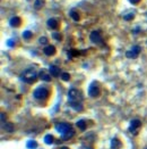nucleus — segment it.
<instances>
[{"label": "nucleus", "instance_id": "9", "mask_svg": "<svg viewBox=\"0 0 147 149\" xmlns=\"http://www.w3.org/2000/svg\"><path fill=\"white\" fill-rule=\"evenodd\" d=\"M39 76H40V79L42 80V81H45V82H50L51 81V74H50V72H48V71H45V69H41L40 71V73H39Z\"/></svg>", "mask_w": 147, "mask_h": 149}, {"label": "nucleus", "instance_id": "26", "mask_svg": "<svg viewBox=\"0 0 147 149\" xmlns=\"http://www.w3.org/2000/svg\"><path fill=\"white\" fill-rule=\"evenodd\" d=\"M52 38H53L55 40H57V41H61V39H62L61 34H60V33H58V32H55V33H52Z\"/></svg>", "mask_w": 147, "mask_h": 149}, {"label": "nucleus", "instance_id": "8", "mask_svg": "<svg viewBox=\"0 0 147 149\" xmlns=\"http://www.w3.org/2000/svg\"><path fill=\"white\" fill-rule=\"evenodd\" d=\"M71 129V126H70V124H68V123H58L57 125H56V130H57V132H59L61 136L62 134H65L67 131H69Z\"/></svg>", "mask_w": 147, "mask_h": 149}, {"label": "nucleus", "instance_id": "24", "mask_svg": "<svg viewBox=\"0 0 147 149\" xmlns=\"http://www.w3.org/2000/svg\"><path fill=\"white\" fill-rule=\"evenodd\" d=\"M60 78H61L63 81H69V80H70V74L63 72V73H61V76H60Z\"/></svg>", "mask_w": 147, "mask_h": 149}, {"label": "nucleus", "instance_id": "25", "mask_svg": "<svg viewBox=\"0 0 147 149\" xmlns=\"http://www.w3.org/2000/svg\"><path fill=\"white\" fill-rule=\"evenodd\" d=\"M134 17H135V14H134V13H129V14H127V15L123 16V20H126V21H131V20H134Z\"/></svg>", "mask_w": 147, "mask_h": 149}, {"label": "nucleus", "instance_id": "31", "mask_svg": "<svg viewBox=\"0 0 147 149\" xmlns=\"http://www.w3.org/2000/svg\"><path fill=\"white\" fill-rule=\"evenodd\" d=\"M138 32H139V28H137L136 30H134V33H135V34H136V33H138Z\"/></svg>", "mask_w": 147, "mask_h": 149}, {"label": "nucleus", "instance_id": "32", "mask_svg": "<svg viewBox=\"0 0 147 149\" xmlns=\"http://www.w3.org/2000/svg\"><path fill=\"white\" fill-rule=\"evenodd\" d=\"M80 149H92L90 147H82Z\"/></svg>", "mask_w": 147, "mask_h": 149}, {"label": "nucleus", "instance_id": "29", "mask_svg": "<svg viewBox=\"0 0 147 149\" xmlns=\"http://www.w3.org/2000/svg\"><path fill=\"white\" fill-rule=\"evenodd\" d=\"M1 123H2V124L6 123V116H5V113H1Z\"/></svg>", "mask_w": 147, "mask_h": 149}, {"label": "nucleus", "instance_id": "3", "mask_svg": "<svg viewBox=\"0 0 147 149\" xmlns=\"http://www.w3.org/2000/svg\"><path fill=\"white\" fill-rule=\"evenodd\" d=\"M68 98L69 101H82L83 100V94L79 90L77 89H71L68 92Z\"/></svg>", "mask_w": 147, "mask_h": 149}, {"label": "nucleus", "instance_id": "13", "mask_svg": "<svg viewBox=\"0 0 147 149\" xmlns=\"http://www.w3.org/2000/svg\"><path fill=\"white\" fill-rule=\"evenodd\" d=\"M47 25L50 28V29H52V30H56V29H58L59 26V22L56 20V18H50V20H48V22H47Z\"/></svg>", "mask_w": 147, "mask_h": 149}, {"label": "nucleus", "instance_id": "17", "mask_svg": "<svg viewBox=\"0 0 147 149\" xmlns=\"http://www.w3.org/2000/svg\"><path fill=\"white\" fill-rule=\"evenodd\" d=\"M74 136H75V131H74L73 129H70V130L67 131L65 134H62V140H69V139H71Z\"/></svg>", "mask_w": 147, "mask_h": 149}, {"label": "nucleus", "instance_id": "33", "mask_svg": "<svg viewBox=\"0 0 147 149\" xmlns=\"http://www.w3.org/2000/svg\"><path fill=\"white\" fill-rule=\"evenodd\" d=\"M60 149H69V148H68V147H61Z\"/></svg>", "mask_w": 147, "mask_h": 149}, {"label": "nucleus", "instance_id": "4", "mask_svg": "<svg viewBox=\"0 0 147 149\" xmlns=\"http://www.w3.org/2000/svg\"><path fill=\"white\" fill-rule=\"evenodd\" d=\"M100 92H101V90H100V87H98V84L96 82H92L89 84V87H88V94H89V97L96 98V97L100 96Z\"/></svg>", "mask_w": 147, "mask_h": 149}, {"label": "nucleus", "instance_id": "18", "mask_svg": "<svg viewBox=\"0 0 147 149\" xmlns=\"http://www.w3.org/2000/svg\"><path fill=\"white\" fill-rule=\"evenodd\" d=\"M69 15H70V17L74 20V21H76V22H78L79 21V14L75 10V9H73V10H70V13H69Z\"/></svg>", "mask_w": 147, "mask_h": 149}, {"label": "nucleus", "instance_id": "28", "mask_svg": "<svg viewBox=\"0 0 147 149\" xmlns=\"http://www.w3.org/2000/svg\"><path fill=\"white\" fill-rule=\"evenodd\" d=\"M6 44H7L8 47H14V46H15V41H14L13 39H9V40H7Z\"/></svg>", "mask_w": 147, "mask_h": 149}, {"label": "nucleus", "instance_id": "14", "mask_svg": "<svg viewBox=\"0 0 147 149\" xmlns=\"http://www.w3.org/2000/svg\"><path fill=\"white\" fill-rule=\"evenodd\" d=\"M49 72H50V74H51L52 76H55V78H58L59 75H60V68L57 67L56 65H51V66L49 67Z\"/></svg>", "mask_w": 147, "mask_h": 149}, {"label": "nucleus", "instance_id": "21", "mask_svg": "<svg viewBox=\"0 0 147 149\" xmlns=\"http://www.w3.org/2000/svg\"><path fill=\"white\" fill-rule=\"evenodd\" d=\"M26 147L29 149H36L37 148V142L35 140H29L26 144Z\"/></svg>", "mask_w": 147, "mask_h": 149}, {"label": "nucleus", "instance_id": "23", "mask_svg": "<svg viewBox=\"0 0 147 149\" xmlns=\"http://www.w3.org/2000/svg\"><path fill=\"white\" fill-rule=\"evenodd\" d=\"M32 36H33V33H32L31 31L27 30V31H24V32H23V38H24V39H26V40H29V39H31Z\"/></svg>", "mask_w": 147, "mask_h": 149}, {"label": "nucleus", "instance_id": "12", "mask_svg": "<svg viewBox=\"0 0 147 149\" xmlns=\"http://www.w3.org/2000/svg\"><path fill=\"white\" fill-rule=\"evenodd\" d=\"M69 106H70L73 109L77 111V112L83 111V105H82V101H69Z\"/></svg>", "mask_w": 147, "mask_h": 149}, {"label": "nucleus", "instance_id": "15", "mask_svg": "<svg viewBox=\"0 0 147 149\" xmlns=\"http://www.w3.org/2000/svg\"><path fill=\"white\" fill-rule=\"evenodd\" d=\"M2 130H5L6 132H8V133H11V132H14V124L13 123H9V122H6L5 124H2Z\"/></svg>", "mask_w": 147, "mask_h": 149}, {"label": "nucleus", "instance_id": "7", "mask_svg": "<svg viewBox=\"0 0 147 149\" xmlns=\"http://www.w3.org/2000/svg\"><path fill=\"white\" fill-rule=\"evenodd\" d=\"M142 126V122L139 121L138 119H131L130 122V126H129V131L131 133H135L137 134V130Z\"/></svg>", "mask_w": 147, "mask_h": 149}, {"label": "nucleus", "instance_id": "16", "mask_svg": "<svg viewBox=\"0 0 147 149\" xmlns=\"http://www.w3.org/2000/svg\"><path fill=\"white\" fill-rule=\"evenodd\" d=\"M121 146H122V144H121V141L118 138H113L111 140V148L112 149H120Z\"/></svg>", "mask_w": 147, "mask_h": 149}, {"label": "nucleus", "instance_id": "22", "mask_svg": "<svg viewBox=\"0 0 147 149\" xmlns=\"http://www.w3.org/2000/svg\"><path fill=\"white\" fill-rule=\"evenodd\" d=\"M43 6H44V0H35V2H34L35 9H41Z\"/></svg>", "mask_w": 147, "mask_h": 149}, {"label": "nucleus", "instance_id": "34", "mask_svg": "<svg viewBox=\"0 0 147 149\" xmlns=\"http://www.w3.org/2000/svg\"><path fill=\"white\" fill-rule=\"evenodd\" d=\"M146 149H147V148H146Z\"/></svg>", "mask_w": 147, "mask_h": 149}, {"label": "nucleus", "instance_id": "11", "mask_svg": "<svg viewBox=\"0 0 147 149\" xmlns=\"http://www.w3.org/2000/svg\"><path fill=\"white\" fill-rule=\"evenodd\" d=\"M43 53H44L47 56H53V55L56 54V47L49 44V46H47V47L43 49Z\"/></svg>", "mask_w": 147, "mask_h": 149}, {"label": "nucleus", "instance_id": "27", "mask_svg": "<svg viewBox=\"0 0 147 149\" xmlns=\"http://www.w3.org/2000/svg\"><path fill=\"white\" fill-rule=\"evenodd\" d=\"M48 38H45V36H41L40 39H39V42L41 43V44H47L48 43Z\"/></svg>", "mask_w": 147, "mask_h": 149}, {"label": "nucleus", "instance_id": "20", "mask_svg": "<svg viewBox=\"0 0 147 149\" xmlns=\"http://www.w3.org/2000/svg\"><path fill=\"white\" fill-rule=\"evenodd\" d=\"M53 140H55V138H53L52 134H47V136L44 137V142H45L47 145H52V144H53Z\"/></svg>", "mask_w": 147, "mask_h": 149}, {"label": "nucleus", "instance_id": "2", "mask_svg": "<svg viewBox=\"0 0 147 149\" xmlns=\"http://www.w3.org/2000/svg\"><path fill=\"white\" fill-rule=\"evenodd\" d=\"M49 94H50L49 90L44 87H40V88L34 90V92H33V97L37 100H45L49 97Z\"/></svg>", "mask_w": 147, "mask_h": 149}, {"label": "nucleus", "instance_id": "1", "mask_svg": "<svg viewBox=\"0 0 147 149\" xmlns=\"http://www.w3.org/2000/svg\"><path fill=\"white\" fill-rule=\"evenodd\" d=\"M37 76H39V74L35 72L34 68H27L26 71H24V72L22 73L21 79H22L25 83H27V84H33V83L37 80Z\"/></svg>", "mask_w": 147, "mask_h": 149}, {"label": "nucleus", "instance_id": "19", "mask_svg": "<svg viewBox=\"0 0 147 149\" xmlns=\"http://www.w3.org/2000/svg\"><path fill=\"white\" fill-rule=\"evenodd\" d=\"M76 125H77L82 131H85V130H86V122H85L84 119H79V121H77Z\"/></svg>", "mask_w": 147, "mask_h": 149}, {"label": "nucleus", "instance_id": "30", "mask_svg": "<svg viewBox=\"0 0 147 149\" xmlns=\"http://www.w3.org/2000/svg\"><path fill=\"white\" fill-rule=\"evenodd\" d=\"M129 2L132 3V5H138L140 2V0H129Z\"/></svg>", "mask_w": 147, "mask_h": 149}, {"label": "nucleus", "instance_id": "6", "mask_svg": "<svg viewBox=\"0 0 147 149\" xmlns=\"http://www.w3.org/2000/svg\"><path fill=\"white\" fill-rule=\"evenodd\" d=\"M89 40L93 42V43H96V44H100L103 42V38H102V34H101V31H93L89 35Z\"/></svg>", "mask_w": 147, "mask_h": 149}, {"label": "nucleus", "instance_id": "5", "mask_svg": "<svg viewBox=\"0 0 147 149\" xmlns=\"http://www.w3.org/2000/svg\"><path fill=\"white\" fill-rule=\"evenodd\" d=\"M140 51H142V48H140L139 46H134L130 50H128V51L126 53V56H127V58H129V59H135V58H137V57L139 56Z\"/></svg>", "mask_w": 147, "mask_h": 149}, {"label": "nucleus", "instance_id": "10", "mask_svg": "<svg viewBox=\"0 0 147 149\" xmlns=\"http://www.w3.org/2000/svg\"><path fill=\"white\" fill-rule=\"evenodd\" d=\"M21 24H22V20L19 17H17V16H14V17H11L9 20V25L11 28H18Z\"/></svg>", "mask_w": 147, "mask_h": 149}]
</instances>
